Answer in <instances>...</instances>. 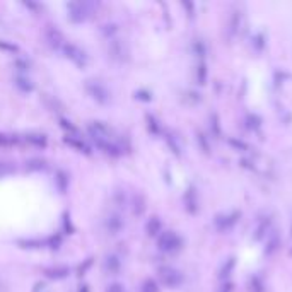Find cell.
Instances as JSON below:
<instances>
[{"label": "cell", "instance_id": "30bf717a", "mask_svg": "<svg viewBox=\"0 0 292 292\" xmlns=\"http://www.w3.org/2000/svg\"><path fill=\"white\" fill-rule=\"evenodd\" d=\"M159 231H161V222H159L157 217H152L147 222V234L149 236H156Z\"/></svg>", "mask_w": 292, "mask_h": 292}, {"label": "cell", "instance_id": "7a4b0ae2", "mask_svg": "<svg viewBox=\"0 0 292 292\" xmlns=\"http://www.w3.org/2000/svg\"><path fill=\"white\" fill-rule=\"evenodd\" d=\"M62 51H63V55H65V57L79 68H84L85 65H87L89 57L85 55V51L80 48V46H77V45H74V43L67 41L65 46L62 48Z\"/></svg>", "mask_w": 292, "mask_h": 292}, {"label": "cell", "instance_id": "8fae6325", "mask_svg": "<svg viewBox=\"0 0 292 292\" xmlns=\"http://www.w3.org/2000/svg\"><path fill=\"white\" fill-rule=\"evenodd\" d=\"M26 142L36 145V147H45V145H46V137L45 135H28V137H26Z\"/></svg>", "mask_w": 292, "mask_h": 292}, {"label": "cell", "instance_id": "2e32d148", "mask_svg": "<svg viewBox=\"0 0 292 292\" xmlns=\"http://www.w3.org/2000/svg\"><path fill=\"white\" fill-rule=\"evenodd\" d=\"M16 167L12 162H7V161H0V176H7L14 171Z\"/></svg>", "mask_w": 292, "mask_h": 292}, {"label": "cell", "instance_id": "4fadbf2b", "mask_svg": "<svg viewBox=\"0 0 292 292\" xmlns=\"http://www.w3.org/2000/svg\"><path fill=\"white\" fill-rule=\"evenodd\" d=\"M26 166H28V169H33V171H40V169H45V161H41V159H31L29 162H26Z\"/></svg>", "mask_w": 292, "mask_h": 292}, {"label": "cell", "instance_id": "e0dca14e", "mask_svg": "<svg viewBox=\"0 0 292 292\" xmlns=\"http://www.w3.org/2000/svg\"><path fill=\"white\" fill-rule=\"evenodd\" d=\"M142 292H157V284L152 278H147L142 284Z\"/></svg>", "mask_w": 292, "mask_h": 292}, {"label": "cell", "instance_id": "9a60e30c", "mask_svg": "<svg viewBox=\"0 0 292 292\" xmlns=\"http://www.w3.org/2000/svg\"><path fill=\"white\" fill-rule=\"evenodd\" d=\"M145 210V202L142 197H135L134 200V214H137V216H140Z\"/></svg>", "mask_w": 292, "mask_h": 292}, {"label": "cell", "instance_id": "ac0fdd59", "mask_svg": "<svg viewBox=\"0 0 292 292\" xmlns=\"http://www.w3.org/2000/svg\"><path fill=\"white\" fill-rule=\"evenodd\" d=\"M106 292H125V290H123L122 284H111L108 289H106Z\"/></svg>", "mask_w": 292, "mask_h": 292}, {"label": "cell", "instance_id": "3957f363", "mask_svg": "<svg viewBox=\"0 0 292 292\" xmlns=\"http://www.w3.org/2000/svg\"><path fill=\"white\" fill-rule=\"evenodd\" d=\"M68 9V17L72 23H84L92 12V4L87 2H72L67 6Z\"/></svg>", "mask_w": 292, "mask_h": 292}, {"label": "cell", "instance_id": "5bb4252c", "mask_svg": "<svg viewBox=\"0 0 292 292\" xmlns=\"http://www.w3.org/2000/svg\"><path fill=\"white\" fill-rule=\"evenodd\" d=\"M16 85L17 87H21L24 92H28V91H31L33 89V84L29 82V79H24V77H17L16 79Z\"/></svg>", "mask_w": 292, "mask_h": 292}, {"label": "cell", "instance_id": "8992f818", "mask_svg": "<svg viewBox=\"0 0 292 292\" xmlns=\"http://www.w3.org/2000/svg\"><path fill=\"white\" fill-rule=\"evenodd\" d=\"M159 278H161V282L167 287H176L181 282V275H179V272H176L174 268H161V272H159Z\"/></svg>", "mask_w": 292, "mask_h": 292}, {"label": "cell", "instance_id": "277c9868", "mask_svg": "<svg viewBox=\"0 0 292 292\" xmlns=\"http://www.w3.org/2000/svg\"><path fill=\"white\" fill-rule=\"evenodd\" d=\"M43 34H45V40H46V43H48L50 48L62 50L63 46H65V43H67L65 36H63V33L60 31L57 26H46Z\"/></svg>", "mask_w": 292, "mask_h": 292}, {"label": "cell", "instance_id": "9c48e42d", "mask_svg": "<svg viewBox=\"0 0 292 292\" xmlns=\"http://www.w3.org/2000/svg\"><path fill=\"white\" fill-rule=\"evenodd\" d=\"M105 270L110 273H117L120 270V260L117 258V256H108V258L105 260Z\"/></svg>", "mask_w": 292, "mask_h": 292}, {"label": "cell", "instance_id": "7c38bea8", "mask_svg": "<svg viewBox=\"0 0 292 292\" xmlns=\"http://www.w3.org/2000/svg\"><path fill=\"white\" fill-rule=\"evenodd\" d=\"M65 140H67V144L74 145V147H75V149H79L80 152H89V149L85 147L84 142H80V140H75V139H74V135H67V139H65Z\"/></svg>", "mask_w": 292, "mask_h": 292}, {"label": "cell", "instance_id": "5b68a950", "mask_svg": "<svg viewBox=\"0 0 292 292\" xmlns=\"http://www.w3.org/2000/svg\"><path fill=\"white\" fill-rule=\"evenodd\" d=\"M179 244H181L179 238L174 233H171V231L161 234V238H159V248L162 251H176L179 248Z\"/></svg>", "mask_w": 292, "mask_h": 292}, {"label": "cell", "instance_id": "52a82bcc", "mask_svg": "<svg viewBox=\"0 0 292 292\" xmlns=\"http://www.w3.org/2000/svg\"><path fill=\"white\" fill-rule=\"evenodd\" d=\"M123 219L118 216V214H110L108 217H106V221H105V227H106V231H108V234H118L120 231L123 229Z\"/></svg>", "mask_w": 292, "mask_h": 292}, {"label": "cell", "instance_id": "6da1fadb", "mask_svg": "<svg viewBox=\"0 0 292 292\" xmlns=\"http://www.w3.org/2000/svg\"><path fill=\"white\" fill-rule=\"evenodd\" d=\"M85 91L100 105H106L111 100V92L108 91V87L100 80H85Z\"/></svg>", "mask_w": 292, "mask_h": 292}, {"label": "cell", "instance_id": "ba28073f", "mask_svg": "<svg viewBox=\"0 0 292 292\" xmlns=\"http://www.w3.org/2000/svg\"><path fill=\"white\" fill-rule=\"evenodd\" d=\"M67 273H68V268L63 267V265H58V267L46 270V275L51 278H63V277H67Z\"/></svg>", "mask_w": 292, "mask_h": 292}]
</instances>
